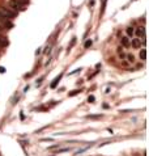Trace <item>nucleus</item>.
Segmentation results:
<instances>
[{
	"mask_svg": "<svg viewBox=\"0 0 149 156\" xmlns=\"http://www.w3.org/2000/svg\"><path fill=\"white\" fill-rule=\"evenodd\" d=\"M26 4H28V0H11L9 7H11V9L15 12V13H17V12L24 9Z\"/></svg>",
	"mask_w": 149,
	"mask_h": 156,
	"instance_id": "f257e3e1",
	"label": "nucleus"
},
{
	"mask_svg": "<svg viewBox=\"0 0 149 156\" xmlns=\"http://www.w3.org/2000/svg\"><path fill=\"white\" fill-rule=\"evenodd\" d=\"M16 17V13L13 12L9 8H5V7H2L0 8V21H5V20H12Z\"/></svg>",
	"mask_w": 149,
	"mask_h": 156,
	"instance_id": "f03ea898",
	"label": "nucleus"
},
{
	"mask_svg": "<svg viewBox=\"0 0 149 156\" xmlns=\"http://www.w3.org/2000/svg\"><path fill=\"white\" fill-rule=\"evenodd\" d=\"M131 45H132L133 49H139V47L141 46V40H140V38H133V40L131 41Z\"/></svg>",
	"mask_w": 149,
	"mask_h": 156,
	"instance_id": "7ed1b4c3",
	"label": "nucleus"
},
{
	"mask_svg": "<svg viewBox=\"0 0 149 156\" xmlns=\"http://www.w3.org/2000/svg\"><path fill=\"white\" fill-rule=\"evenodd\" d=\"M62 77H63V73H60V75H59L58 77H55V79H54V81H52V83H51V88H55V87L58 85V83H59V81L62 80Z\"/></svg>",
	"mask_w": 149,
	"mask_h": 156,
	"instance_id": "20e7f679",
	"label": "nucleus"
},
{
	"mask_svg": "<svg viewBox=\"0 0 149 156\" xmlns=\"http://www.w3.org/2000/svg\"><path fill=\"white\" fill-rule=\"evenodd\" d=\"M136 34H137V36L139 37H145V29H144V28H137L136 29Z\"/></svg>",
	"mask_w": 149,
	"mask_h": 156,
	"instance_id": "39448f33",
	"label": "nucleus"
},
{
	"mask_svg": "<svg viewBox=\"0 0 149 156\" xmlns=\"http://www.w3.org/2000/svg\"><path fill=\"white\" fill-rule=\"evenodd\" d=\"M140 58H141V60L147 59V50L145 49H143L141 51H140Z\"/></svg>",
	"mask_w": 149,
	"mask_h": 156,
	"instance_id": "423d86ee",
	"label": "nucleus"
},
{
	"mask_svg": "<svg viewBox=\"0 0 149 156\" xmlns=\"http://www.w3.org/2000/svg\"><path fill=\"white\" fill-rule=\"evenodd\" d=\"M122 45H123V46H128L130 45V40H128V38H127V37L122 38Z\"/></svg>",
	"mask_w": 149,
	"mask_h": 156,
	"instance_id": "0eeeda50",
	"label": "nucleus"
},
{
	"mask_svg": "<svg viewBox=\"0 0 149 156\" xmlns=\"http://www.w3.org/2000/svg\"><path fill=\"white\" fill-rule=\"evenodd\" d=\"M7 43H8V41L5 40V38H4V37H0V47H2V46H5Z\"/></svg>",
	"mask_w": 149,
	"mask_h": 156,
	"instance_id": "6e6552de",
	"label": "nucleus"
},
{
	"mask_svg": "<svg viewBox=\"0 0 149 156\" xmlns=\"http://www.w3.org/2000/svg\"><path fill=\"white\" fill-rule=\"evenodd\" d=\"M81 92H82L81 89H76V90H73V92H71V93H69V96H71V97H73V96H76V94L81 93Z\"/></svg>",
	"mask_w": 149,
	"mask_h": 156,
	"instance_id": "1a4fd4ad",
	"label": "nucleus"
},
{
	"mask_svg": "<svg viewBox=\"0 0 149 156\" xmlns=\"http://www.w3.org/2000/svg\"><path fill=\"white\" fill-rule=\"evenodd\" d=\"M133 32H135V29L133 28H127V34H128V36H132V34H133Z\"/></svg>",
	"mask_w": 149,
	"mask_h": 156,
	"instance_id": "9d476101",
	"label": "nucleus"
},
{
	"mask_svg": "<svg viewBox=\"0 0 149 156\" xmlns=\"http://www.w3.org/2000/svg\"><path fill=\"white\" fill-rule=\"evenodd\" d=\"M88 101H89V102H94L95 101V97L94 96H89V97H88Z\"/></svg>",
	"mask_w": 149,
	"mask_h": 156,
	"instance_id": "9b49d317",
	"label": "nucleus"
},
{
	"mask_svg": "<svg viewBox=\"0 0 149 156\" xmlns=\"http://www.w3.org/2000/svg\"><path fill=\"white\" fill-rule=\"evenodd\" d=\"M90 45H92V41H86V42H85V45H84V46H85V49H88V47H89Z\"/></svg>",
	"mask_w": 149,
	"mask_h": 156,
	"instance_id": "f8f14e48",
	"label": "nucleus"
},
{
	"mask_svg": "<svg viewBox=\"0 0 149 156\" xmlns=\"http://www.w3.org/2000/svg\"><path fill=\"white\" fill-rule=\"evenodd\" d=\"M127 59L130 60V62H133L135 60V58H133V55H128V57H127Z\"/></svg>",
	"mask_w": 149,
	"mask_h": 156,
	"instance_id": "ddd939ff",
	"label": "nucleus"
},
{
	"mask_svg": "<svg viewBox=\"0 0 149 156\" xmlns=\"http://www.w3.org/2000/svg\"><path fill=\"white\" fill-rule=\"evenodd\" d=\"M65 151H69V148H62V150H59L56 154H60V152H65Z\"/></svg>",
	"mask_w": 149,
	"mask_h": 156,
	"instance_id": "4468645a",
	"label": "nucleus"
},
{
	"mask_svg": "<svg viewBox=\"0 0 149 156\" xmlns=\"http://www.w3.org/2000/svg\"><path fill=\"white\" fill-rule=\"evenodd\" d=\"M86 148H88V147H85V148H81V150H78V151H77V152H76V155H78V154H81V152H84V151H85Z\"/></svg>",
	"mask_w": 149,
	"mask_h": 156,
	"instance_id": "2eb2a0df",
	"label": "nucleus"
},
{
	"mask_svg": "<svg viewBox=\"0 0 149 156\" xmlns=\"http://www.w3.org/2000/svg\"><path fill=\"white\" fill-rule=\"evenodd\" d=\"M101 117V114L99 115H89V118H93V119H95V118H99Z\"/></svg>",
	"mask_w": 149,
	"mask_h": 156,
	"instance_id": "dca6fc26",
	"label": "nucleus"
},
{
	"mask_svg": "<svg viewBox=\"0 0 149 156\" xmlns=\"http://www.w3.org/2000/svg\"><path fill=\"white\" fill-rule=\"evenodd\" d=\"M56 147H59L58 144H54V146H51V147H49V150H54V148H56Z\"/></svg>",
	"mask_w": 149,
	"mask_h": 156,
	"instance_id": "f3484780",
	"label": "nucleus"
},
{
	"mask_svg": "<svg viewBox=\"0 0 149 156\" xmlns=\"http://www.w3.org/2000/svg\"><path fill=\"white\" fill-rule=\"evenodd\" d=\"M0 72H2V73L5 72V68H4V67H0Z\"/></svg>",
	"mask_w": 149,
	"mask_h": 156,
	"instance_id": "a211bd4d",
	"label": "nucleus"
}]
</instances>
